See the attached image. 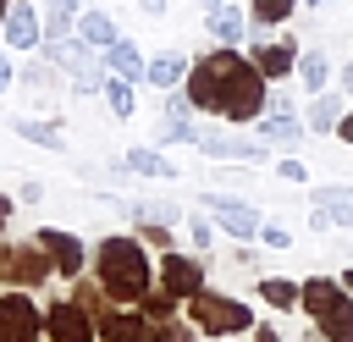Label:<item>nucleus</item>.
Masks as SVG:
<instances>
[{
  "label": "nucleus",
  "mask_w": 353,
  "mask_h": 342,
  "mask_svg": "<svg viewBox=\"0 0 353 342\" xmlns=\"http://www.w3.org/2000/svg\"><path fill=\"white\" fill-rule=\"evenodd\" d=\"M188 99L193 110H210V116H226V121H259L270 94H265V77L254 61H243L232 44L199 55V66L188 72Z\"/></svg>",
  "instance_id": "f257e3e1"
},
{
  "label": "nucleus",
  "mask_w": 353,
  "mask_h": 342,
  "mask_svg": "<svg viewBox=\"0 0 353 342\" xmlns=\"http://www.w3.org/2000/svg\"><path fill=\"white\" fill-rule=\"evenodd\" d=\"M94 270H99L105 298L143 303V292H149V259H143V243L138 237H105L94 248Z\"/></svg>",
  "instance_id": "f03ea898"
},
{
  "label": "nucleus",
  "mask_w": 353,
  "mask_h": 342,
  "mask_svg": "<svg viewBox=\"0 0 353 342\" xmlns=\"http://www.w3.org/2000/svg\"><path fill=\"white\" fill-rule=\"evenodd\" d=\"M188 320H193L204 336H237V331H254V309H248L243 298L215 292V287H204V292L188 298Z\"/></svg>",
  "instance_id": "7ed1b4c3"
},
{
  "label": "nucleus",
  "mask_w": 353,
  "mask_h": 342,
  "mask_svg": "<svg viewBox=\"0 0 353 342\" xmlns=\"http://www.w3.org/2000/svg\"><path fill=\"white\" fill-rule=\"evenodd\" d=\"M199 149L215 154V160H243V165H265L270 160V143L265 138H248V132H215L199 121Z\"/></svg>",
  "instance_id": "20e7f679"
},
{
  "label": "nucleus",
  "mask_w": 353,
  "mask_h": 342,
  "mask_svg": "<svg viewBox=\"0 0 353 342\" xmlns=\"http://www.w3.org/2000/svg\"><path fill=\"white\" fill-rule=\"evenodd\" d=\"M204 204H210V215H215V226L226 232V237H259V210L254 204H243V199H226V193H204Z\"/></svg>",
  "instance_id": "39448f33"
},
{
  "label": "nucleus",
  "mask_w": 353,
  "mask_h": 342,
  "mask_svg": "<svg viewBox=\"0 0 353 342\" xmlns=\"http://www.w3.org/2000/svg\"><path fill=\"white\" fill-rule=\"evenodd\" d=\"M44 331V314L33 309V298H22V292H0V336H11V342H33Z\"/></svg>",
  "instance_id": "423d86ee"
},
{
  "label": "nucleus",
  "mask_w": 353,
  "mask_h": 342,
  "mask_svg": "<svg viewBox=\"0 0 353 342\" xmlns=\"http://www.w3.org/2000/svg\"><path fill=\"white\" fill-rule=\"evenodd\" d=\"M44 331H50V342H99V331L88 325L83 303H50L44 309Z\"/></svg>",
  "instance_id": "0eeeda50"
},
{
  "label": "nucleus",
  "mask_w": 353,
  "mask_h": 342,
  "mask_svg": "<svg viewBox=\"0 0 353 342\" xmlns=\"http://www.w3.org/2000/svg\"><path fill=\"white\" fill-rule=\"evenodd\" d=\"M0 33H6V44H11V50H39V44H44V17H39L28 0H11V11H6V22H0Z\"/></svg>",
  "instance_id": "6e6552de"
},
{
  "label": "nucleus",
  "mask_w": 353,
  "mask_h": 342,
  "mask_svg": "<svg viewBox=\"0 0 353 342\" xmlns=\"http://www.w3.org/2000/svg\"><path fill=\"white\" fill-rule=\"evenodd\" d=\"M39 248L50 254L55 276H77V270H83V243H77L72 232H55V226H44V232H39Z\"/></svg>",
  "instance_id": "1a4fd4ad"
},
{
  "label": "nucleus",
  "mask_w": 353,
  "mask_h": 342,
  "mask_svg": "<svg viewBox=\"0 0 353 342\" xmlns=\"http://www.w3.org/2000/svg\"><path fill=\"white\" fill-rule=\"evenodd\" d=\"M254 66H259V77L270 83V77H287V72H298V44L292 39H281V44H254Z\"/></svg>",
  "instance_id": "9d476101"
},
{
  "label": "nucleus",
  "mask_w": 353,
  "mask_h": 342,
  "mask_svg": "<svg viewBox=\"0 0 353 342\" xmlns=\"http://www.w3.org/2000/svg\"><path fill=\"white\" fill-rule=\"evenodd\" d=\"M188 72H193V66H188V55H182V50H160V55L149 61L143 83H154L160 94H171V88H182V83H188Z\"/></svg>",
  "instance_id": "9b49d317"
},
{
  "label": "nucleus",
  "mask_w": 353,
  "mask_h": 342,
  "mask_svg": "<svg viewBox=\"0 0 353 342\" xmlns=\"http://www.w3.org/2000/svg\"><path fill=\"white\" fill-rule=\"evenodd\" d=\"M160 276H165V292H171V298H193V292H204V287H199L204 270H199L193 259H182V254H165Z\"/></svg>",
  "instance_id": "f8f14e48"
},
{
  "label": "nucleus",
  "mask_w": 353,
  "mask_h": 342,
  "mask_svg": "<svg viewBox=\"0 0 353 342\" xmlns=\"http://www.w3.org/2000/svg\"><path fill=\"white\" fill-rule=\"evenodd\" d=\"M105 72H110V77H127V83H138V77L149 72V61H143V50H138L132 39H116V44L105 50Z\"/></svg>",
  "instance_id": "ddd939ff"
},
{
  "label": "nucleus",
  "mask_w": 353,
  "mask_h": 342,
  "mask_svg": "<svg viewBox=\"0 0 353 342\" xmlns=\"http://www.w3.org/2000/svg\"><path fill=\"white\" fill-rule=\"evenodd\" d=\"M309 199H314V210L331 215V226H353V188H347V182H325V188H314Z\"/></svg>",
  "instance_id": "4468645a"
},
{
  "label": "nucleus",
  "mask_w": 353,
  "mask_h": 342,
  "mask_svg": "<svg viewBox=\"0 0 353 342\" xmlns=\"http://www.w3.org/2000/svg\"><path fill=\"white\" fill-rule=\"evenodd\" d=\"M72 33H77V39L88 44V50H99V55H105V50H110V44L121 39V33H116V22H110V11H83Z\"/></svg>",
  "instance_id": "2eb2a0df"
},
{
  "label": "nucleus",
  "mask_w": 353,
  "mask_h": 342,
  "mask_svg": "<svg viewBox=\"0 0 353 342\" xmlns=\"http://www.w3.org/2000/svg\"><path fill=\"white\" fill-rule=\"evenodd\" d=\"M342 105H347V94H325V88H320V94L309 99L303 127H309V132H331V127H342V116H347Z\"/></svg>",
  "instance_id": "dca6fc26"
},
{
  "label": "nucleus",
  "mask_w": 353,
  "mask_h": 342,
  "mask_svg": "<svg viewBox=\"0 0 353 342\" xmlns=\"http://www.w3.org/2000/svg\"><path fill=\"white\" fill-rule=\"evenodd\" d=\"M303 132H309V127L292 121V110H265V116H259V138H265V143H287V149H298Z\"/></svg>",
  "instance_id": "f3484780"
},
{
  "label": "nucleus",
  "mask_w": 353,
  "mask_h": 342,
  "mask_svg": "<svg viewBox=\"0 0 353 342\" xmlns=\"http://www.w3.org/2000/svg\"><path fill=\"white\" fill-rule=\"evenodd\" d=\"M204 28H210L221 44H243V33H248V17H243V6H232V0H226V6H215V11L204 17Z\"/></svg>",
  "instance_id": "a211bd4d"
},
{
  "label": "nucleus",
  "mask_w": 353,
  "mask_h": 342,
  "mask_svg": "<svg viewBox=\"0 0 353 342\" xmlns=\"http://www.w3.org/2000/svg\"><path fill=\"white\" fill-rule=\"evenodd\" d=\"M342 303H347V287H336V281H309V287H303V309H309L314 320L336 314Z\"/></svg>",
  "instance_id": "6ab92c4d"
},
{
  "label": "nucleus",
  "mask_w": 353,
  "mask_h": 342,
  "mask_svg": "<svg viewBox=\"0 0 353 342\" xmlns=\"http://www.w3.org/2000/svg\"><path fill=\"white\" fill-rule=\"evenodd\" d=\"M154 331L138 320V314H105L99 320V342H149Z\"/></svg>",
  "instance_id": "aec40b11"
},
{
  "label": "nucleus",
  "mask_w": 353,
  "mask_h": 342,
  "mask_svg": "<svg viewBox=\"0 0 353 342\" xmlns=\"http://www.w3.org/2000/svg\"><path fill=\"white\" fill-rule=\"evenodd\" d=\"M325 77H331V55H325V50H303V55H298V83H303L309 94H320Z\"/></svg>",
  "instance_id": "412c9836"
},
{
  "label": "nucleus",
  "mask_w": 353,
  "mask_h": 342,
  "mask_svg": "<svg viewBox=\"0 0 353 342\" xmlns=\"http://www.w3.org/2000/svg\"><path fill=\"white\" fill-rule=\"evenodd\" d=\"M99 94H105V105H110V116H116V121H127V116L138 110V105H132V83H127V77H105V88H99Z\"/></svg>",
  "instance_id": "4be33fe9"
},
{
  "label": "nucleus",
  "mask_w": 353,
  "mask_h": 342,
  "mask_svg": "<svg viewBox=\"0 0 353 342\" xmlns=\"http://www.w3.org/2000/svg\"><path fill=\"white\" fill-rule=\"evenodd\" d=\"M17 132H22L28 143H44V149H61V143H66V132H61L55 121H28V116H17Z\"/></svg>",
  "instance_id": "5701e85b"
},
{
  "label": "nucleus",
  "mask_w": 353,
  "mask_h": 342,
  "mask_svg": "<svg viewBox=\"0 0 353 342\" xmlns=\"http://www.w3.org/2000/svg\"><path fill=\"white\" fill-rule=\"evenodd\" d=\"M298 11V0H248V17L259 22V28H276V22H287Z\"/></svg>",
  "instance_id": "b1692460"
},
{
  "label": "nucleus",
  "mask_w": 353,
  "mask_h": 342,
  "mask_svg": "<svg viewBox=\"0 0 353 342\" xmlns=\"http://www.w3.org/2000/svg\"><path fill=\"white\" fill-rule=\"evenodd\" d=\"M127 165H132V171H143V177H176V165H171L160 149H132V154H127Z\"/></svg>",
  "instance_id": "393cba45"
},
{
  "label": "nucleus",
  "mask_w": 353,
  "mask_h": 342,
  "mask_svg": "<svg viewBox=\"0 0 353 342\" xmlns=\"http://www.w3.org/2000/svg\"><path fill=\"white\" fill-rule=\"evenodd\" d=\"M320 336L325 342H353V303H342L336 314H325L320 320Z\"/></svg>",
  "instance_id": "a878e982"
},
{
  "label": "nucleus",
  "mask_w": 353,
  "mask_h": 342,
  "mask_svg": "<svg viewBox=\"0 0 353 342\" xmlns=\"http://www.w3.org/2000/svg\"><path fill=\"white\" fill-rule=\"evenodd\" d=\"M259 292H265V303H276V309H292V303L303 298V292H298L292 281H281V276H265V281H259Z\"/></svg>",
  "instance_id": "bb28decb"
},
{
  "label": "nucleus",
  "mask_w": 353,
  "mask_h": 342,
  "mask_svg": "<svg viewBox=\"0 0 353 342\" xmlns=\"http://www.w3.org/2000/svg\"><path fill=\"white\" fill-rule=\"evenodd\" d=\"M149 342H193V325H182V320H165V325H154V336Z\"/></svg>",
  "instance_id": "cd10ccee"
},
{
  "label": "nucleus",
  "mask_w": 353,
  "mask_h": 342,
  "mask_svg": "<svg viewBox=\"0 0 353 342\" xmlns=\"http://www.w3.org/2000/svg\"><path fill=\"white\" fill-rule=\"evenodd\" d=\"M259 237H265L270 248H287V243H292V232H287L281 221H270V226H259Z\"/></svg>",
  "instance_id": "c85d7f7f"
},
{
  "label": "nucleus",
  "mask_w": 353,
  "mask_h": 342,
  "mask_svg": "<svg viewBox=\"0 0 353 342\" xmlns=\"http://www.w3.org/2000/svg\"><path fill=\"white\" fill-rule=\"evenodd\" d=\"M143 243H154V248H171V232H165V221H149V226H143Z\"/></svg>",
  "instance_id": "c756f323"
},
{
  "label": "nucleus",
  "mask_w": 353,
  "mask_h": 342,
  "mask_svg": "<svg viewBox=\"0 0 353 342\" xmlns=\"http://www.w3.org/2000/svg\"><path fill=\"white\" fill-rule=\"evenodd\" d=\"M193 243H199V254L215 243V226H210V221H199V215H193Z\"/></svg>",
  "instance_id": "7c9ffc66"
},
{
  "label": "nucleus",
  "mask_w": 353,
  "mask_h": 342,
  "mask_svg": "<svg viewBox=\"0 0 353 342\" xmlns=\"http://www.w3.org/2000/svg\"><path fill=\"white\" fill-rule=\"evenodd\" d=\"M17 199H22V204H39V199H44V182H33V177H28V182L17 188Z\"/></svg>",
  "instance_id": "2f4dec72"
},
{
  "label": "nucleus",
  "mask_w": 353,
  "mask_h": 342,
  "mask_svg": "<svg viewBox=\"0 0 353 342\" xmlns=\"http://www.w3.org/2000/svg\"><path fill=\"white\" fill-rule=\"evenodd\" d=\"M276 171H281V177H287V182H303V160H281V165H276Z\"/></svg>",
  "instance_id": "473e14b6"
},
{
  "label": "nucleus",
  "mask_w": 353,
  "mask_h": 342,
  "mask_svg": "<svg viewBox=\"0 0 353 342\" xmlns=\"http://www.w3.org/2000/svg\"><path fill=\"white\" fill-rule=\"evenodd\" d=\"M138 11L143 17H165V0H138Z\"/></svg>",
  "instance_id": "72a5a7b5"
},
{
  "label": "nucleus",
  "mask_w": 353,
  "mask_h": 342,
  "mask_svg": "<svg viewBox=\"0 0 353 342\" xmlns=\"http://www.w3.org/2000/svg\"><path fill=\"white\" fill-rule=\"evenodd\" d=\"M11 204H17V199H11V193H0V232H6V221H11Z\"/></svg>",
  "instance_id": "f704fd0d"
},
{
  "label": "nucleus",
  "mask_w": 353,
  "mask_h": 342,
  "mask_svg": "<svg viewBox=\"0 0 353 342\" xmlns=\"http://www.w3.org/2000/svg\"><path fill=\"white\" fill-rule=\"evenodd\" d=\"M336 138H342V143H353V110L342 116V127H336Z\"/></svg>",
  "instance_id": "c9c22d12"
},
{
  "label": "nucleus",
  "mask_w": 353,
  "mask_h": 342,
  "mask_svg": "<svg viewBox=\"0 0 353 342\" xmlns=\"http://www.w3.org/2000/svg\"><path fill=\"white\" fill-rule=\"evenodd\" d=\"M6 88H11V61L0 55V94H6Z\"/></svg>",
  "instance_id": "e433bc0d"
},
{
  "label": "nucleus",
  "mask_w": 353,
  "mask_h": 342,
  "mask_svg": "<svg viewBox=\"0 0 353 342\" xmlns=\"http://www.w3.org/2000/svg\"><path fill=\"white\" fill-rule=\"evenodd\" d=\"M342 94H347V99H353V61H347V66H342Z\"/></svg>",
  "instance_id": "4c0bfd02"
},
{
  "label": "nucleus",
  "mask_w": 353,
  "mask_h": 342,
  "mask_svg": "<svg viewBox=\"0 0 353 342\" xmlns=\"http://www.w3.org/2000/svg\"><path fill=\"white\" fill-rule=\"evenodd\" d=\"M254 342H276V331H265V325H259V331H254Z\"/></svg>",
  "instance_id": "58836bf2"
},
{
  "label": "nucleus",
  "mask_w": 353,
  "mask_h": 342,
  "mask_svg": "<svg viewBox=\"0 0 353 342\" xmlns=\"http://www.w3.org/2000/svg\"><path fill=\"white\" fill-rule=\"evenodd\" d=\"M215 6H226V0H204V11H215Z\"/></svg>",
  "instance_id": "ea45409f"
},
{
  "label": "nucleus",
  "mask_w": 353,
  "mask_h": 342,
  "mask_svg": "<svg viewBox=\"0 0 353 342\" xmlns=\"http://www.w3.org/2000/svg\"><path fill=\"white\" fill-rule=\"evenodd\" d=\"M342 287H347V292H353V270H347V276H342Z\"/></svg>",
  "instance_id": "a19ab883"
},
{
  "label": "nucleus",
  "mask_w": 353,
  "mask_h": 342,
  "mask_svg": "<svg viewBox=\"0 0 353 342\" xmlns=\"http://www.w3.org/2000/svg\"><path fill=\"white\" fill-rule=\"evenodd\" d=\"M303 6H314V11H320V6H331V0H303Z\"/></svg>",
  "instance_id": "79ce46f5"
},
{
  "label": "nucleus",
  "mask_w": 353,
  "mask_h": 342,
  "mask_svg": "<svg viewBox=\"0 0 353 342\" xmlns=\"http://www.w3.org/2000/svg\"><path fill=\"white\" fill-rule=\"evenodd\" d=\"M6 11H11V0H0V22H6Z\"/></svg>",
  "instance_id": "37998d69"
},
{
  "label": "nucleus",
  "mask_w": 353,
  "mask_h": 342,
  "mask_svg": "<svg viewBox=\"0 0 353 342\" xmlns=\"http://www.w3.org/2000/svg\"><path fill=\"white\" fill-rule=\"evenodd\" d=\"M0 342H11V336H0Z\"/></svg>",
  "instance_id": "c03bdc74"
}]
</instances>
